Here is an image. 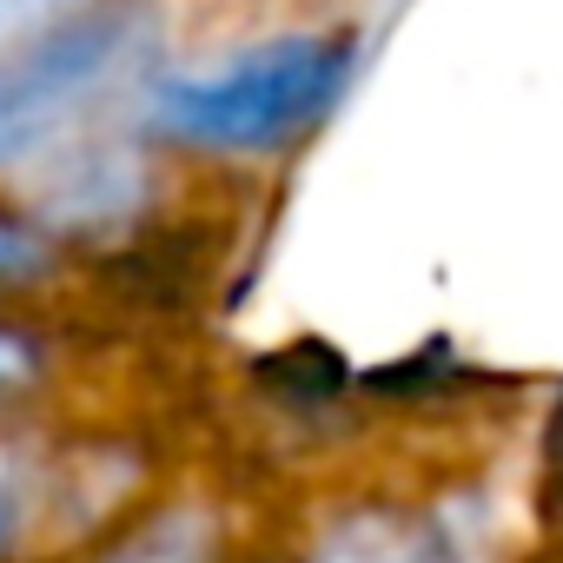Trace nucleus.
Segmentation results:
<instances>
[{
    "mask_svg": "<svg viewBox=\"0 0 563 563\" xmlns=\"http://www.w3.org/2000/svg\"><path fill=\"white\" fill-rule=\"evenodd\" d=\"M352 41L292 34L232 54L206 74H173L146 93V126L206 153H272L312 133L352 87Z\"/></svg>",
    "mask_w": 563,
    "mask_h": 563,
    "instance_id": "nucleus-1",
    "label": "nucleus"
},
{
    "mask_svg": "<svg viewBox=\"0 0 563 563\" xmlns=\"http://www.w3.org/2000/svg\"><path fill=\"white\" fill-rule=\"evenodd\" d=\"M146 47V8L133 0H93L74 21H60L27 60L0 74V166H21L54 133L93 107Z\"/></svg>",
    "mask_w": 563,
    "mask_h": 563,
    "instance_id": "nucleus-2",
    "label": "nucleus"
},
{
    "mask_svg": "<svg viewBox=\"0 0 563 563\" xmlns=\"http://www.w3.org/2000/svg\"><path fill=\"white\" fill-rule=\"evenodd\" d=\"M306 563H477V543L471 523H457V510L365 504L332 517L306 550Z\"/></svg>",
    "mask_w": 563,
    "mask_h": 563,
    "instance_id": "nucleus-3",
    "label": "nucleus"
},
{
    "mask_svg": "<svg viewBox=\"0 0 563 563\" xmlns=\"http://www.w3.org/2000/svg\"><path fill=\"white\" fill-rule=\"evenodd\" d=\"M146 199V159L133 146L67 153L54 186L41 192V219L54 232H120Z\"/></svg>",
    "mask_w": 563,
    "mask_h": 563,
    "instance_id": "nucleus-4",
    "label": "nucleus"
},
{
    "mask_svg": "<svg viewBox=\"0 0 563 563\" xmlns=\"http://www.w3.org/2000/svg\"><path fill=\"white\" fill-rule=\"evenodd\" d=\"M87 563H225V517L206 504H166L120 523V537H107Z\"/></svg>",
    "mask_w": 563,
    "mask_h": 563,
    "instance_id": "nucleus-5",
    "label": "nucleus"
},
{
    "mask_svg": "<svg viewBox=\"0 0 563 563\" xmlns=\"http://www.w3.org/2000/svg\"><path fill=\"white\" fill-rule=\"evenodd\" d=\"M258 372H265V385L286 398V405H332V398L352 391L345 358H339L332 345H319V339H299V345H286V352H272Z\"/></svg>",
    "mask_w": 563,
    "mask_h": 563,
    "instance_id": "nucleus-6",
    "label": "nucleus"
},
{
    "mask_svg": "<svg viewBox=\"0 0 563 563\" xmlns=\"http://www.w3.org/2000/svg\"><path fill=\"white\" fill-rule=\"evenodd\" d=\"M80 8H93V0H0V74H8L14 60H27Z\"/></svg>",
    "mask_w": 563,
    "mask_h": 563,
    "instance_id": "nucleus-7",
    "label": "nucleus"
},
{
    "mask_svg": "<svg viewBox=\"0 0 563 563\" xmlns=\"http://www.w3.org/2000/svg\"><path fill=\"white\" fill-rule=\"evenodd\" d=\"M41 378H47V345L27 325H0V411L27 405Z\"/></svg>",
    "mask_w": 563,
    "mask_h": 563,
    "instance_id": "nucleus-8",
    "label": "nucleus"
},
{
    "mask_svg": "<svg viewBox=\"0 0 563 563\" xmlns=\"http://www.w3.org/2000/svg\"><path fill=\"white\" fill-rule=\"evenodd\" d=\"M537 464H543V504H550V517H563V391L550 398V418H543Z\"/></svg>",
    "mask_w": 563,
    "mask_h": 563,
    "instance_id": "nucleus-9",
    "label": "nucleus"
},
{
    "mask_svg": "<svg viewBox=\"0 0 563 563\" xmlns=\"http://www.w3.org/2000/svg\"><path fill=\"white\" fill-rule=\"evenodd\" d=\"M41 265H47V245L21 232L14 219H0V278H34Z\"/></svg>",
    "mask_w": 563,
    "mask_h": 563,
    "instance_id": "nucleus-10",
    "label": "nucleus"
}]
</instances>
